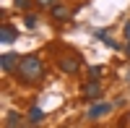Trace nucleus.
I'll return each instance as SVG.
<instances>
[{"label": "nucleus", "instance_id": "10", "mask_svg": "<svg viewBox=\"0 0 130 128\" xmlns=\"http://www.w3.org/2000/svg\"><path fill=\"white\" fill-rule=\"evenodd\" d=\"M21 125V115L18 112H8V128H18Z\"/></svg>", "mask_w": 130, "mask_h": 128}, {"label": "nucleus", "instance_id": "14", "mask_svg": "<svg viewBox=\"0 0 130 128\" xmlns=\"http://www.w3.org/2000/svg\"><path fill=\"white\" fill-rule=\"evenodd\" d=\"M125 37H127V42H130V24L125 26Z\"/></svg>", "mask_w": 130, "mask_h": 128}, {"label": "nucleus", "instance_id": "16", "mask_svg": "<svg viewBox=\"0 0 130 128\" xmlns=\"http://www.w3.org/2000/svg\"><path fill=\"white\" fill-rule=\"evenodd\" d=\"M127 81H130V73H127Z\"/></svg>", "mask_w": 130, "mask_h": 128}, {"label": "nucleus", "instance_id": "2", "mask_svg": "<svg viewBox=\"0 0 130 128\" xmlns=\"http://www.w3.org/2000/svg\"><path fill=\"white\" fill-rule=\"evenodd\" d=\"M57 66H60L62 73H75V71L81 68V58H75V55H62V58L57 60Z\"/></svg>", "mask_w": 130, "mask_h": 128}, {"label": "nucleus", "instance_id": "5", "mask_svg": "<svg viewBox=\"0 0 130 128\" xmlns=\"http://www.w3.org/2000/svg\"><path fill=\"white\" fill-rule=\"evenodd\" d=\"M81 94H83V99H99L102 97V84L99 81H89Z\"/></svg>", "mask_w": 130, "mask_h": 128}, {"label": "nucleus", "instance_id": "7", "mask_svg": "<svg viewBox=\"0 0 130 128\" xmlns=\"http://www.w3.org/2000/svg\"><path fill=\"white\" fill-rule=\"evenodd\" d=\"M50 13H52V18H55V21H62V18H68V16H70V10H68V8H65L62 3H57L55 8H52V10H50Z\"/></svg>", "mask_w": 130, "mask_h": 128}, {"label": "nucleus", "instance_id": "12", "mask_svg": "<svg viewBox=\"0 0 130 128\" xmlns=\"http://www.w3.org/2000/svg\"><path fill=\"white\" fill-rule=\"evenodd\" d=\"M37 3H39L42 8H50V10H52V8L57 5V0H37Z\"/></svg>", "mask_w": 130, "mask_h": 128}, {"label": "nucleus", "instance_id": "1", "mask_svg": "<svg viewBox=\"0 0 130 128\" xmlns=\"http://www.w3.org/2000/svg\"><path fill=\"white\" fill-rule=\"evenodd\" d=\"M42 73H44V66H42L39 55H26L21 58V66H18V79L26 81V84H34L42 79Z\"/></svg>", "mask_w": 130, "mask_h": 128}, {"label": "nucleus", "instance_id": "15", "mask_svg": "<svg viewBox=\"0 0 130 128\" xmlns=\"http://www.w3.org/2000/svg\"><path fill=\"white\" fill-rule=\"evenodd\" d=\"M125 52H127V58H130V42H127V45H125Z\"/></svg>", "mask_w": 130, "mask_h": 128}, {"label": "nucleus", "instance_id": "8", "mask_svg": "<svg viewBox=\"0 0 130 128\" xmlns=\"http://www.w3.org/2000/svg\"><path fill=\"white\" fill-rule=\"evenodd\" d=\"M44 120V112H42L39 107H31L29 110V125H37V123H42Z\"/></svg>", "mask_w": 130, "mask_h": 128}, {"label": "nucleus", "instance_id": "9", "mask_svg": "<svg viewBox=\"0 0 130 128\" xmlns=\"http://www.w3.org/2000/svg\"><path fill=\"white\" fill-rule=\"evenodd\" d=\"M102 73H104L102 66H89V79H91V81H99V79H102Z\"/></svg>", "mask_w": 130, "mask_h": 128}, {"label": "nucleus", "instance_id": "13", "mask_svg": "<svg viewBox=\"0 0 130 128\" xmlns=\"http://www.w3.org/2000/svg\"><path fill=\"white\" fill-rule=\"evenodd\" d=\"M16 3V8H21V10H26L29 5H31V0H13Z\"/></svg>", "mask_w": 130, "mask_h": 128}, {"label": "nucleus", "instance_id": "3", "mask_svg": "<svg viewBox=\"0 0 130 128\" xmlns=\"http://www.w3.org/2000/svg\"><path fill=\"white\" fill-rule=\"evenodd\" d=\"M0 66H3L5 73H10V71H16V68L21 66V58L16 55V52H3V58H0Z\"/></svg>", "mask_w": 130, "mask_h": 128}, {"label": "nucleus", "instance_id": "11", "mask_svg": "<svg viewBox=\"0 0 130 128\" xmlns=\"http://www.w3.org/2000/svg\"><path fill=\"white\" fill-rule=\"evenodd\" d=\"M37 24H39V18H37L34 13H29V16H26V26H29V29H34Z\"/></svg>", "mask_w": 130, "mask_h": 128}, {"label": "nucleus", "instance_id": "6", "mask_svg": "<svg viewBox=\"0 0 130 128\" xmlns=\"http://www.w3.org/2000/svg\"><path fill=\"white\" fill-rule=\"evenodd\" d=\"M16 39H18V31L10 26V24H3V26H0V42H3V45H13Z\"/></svg>", "mask_w": 130, "mask_h": 128}, {"label": "nucleus", "instance_id": "4", "mask_svg": "<svg viewBox=\"0 0 130 128\" xmlns=\"http://www.w3.org/2000/svg\"><path fill=\"white\" fill-rule=\"evenodd\" d=\"M109 110H112V105H109V102H94L91 107L86 110V115H89L91 120H96V118H102V115H107Z\"/></svg>", "mask_w": 130, "mask_h": 128}]
</instances>
